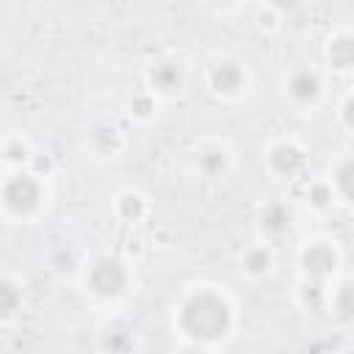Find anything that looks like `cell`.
Masks as SVG:
<instances>
[{
    "label": "cell",
    "instance_id": "18",
    "mask_svg": "<svg viewBox=\"0 0 354 354\" xmlns=\"http://www.w3.org/2000/svg\"><path fill=\"white\" fill-rule=\"evenodd\" d=\"M8 158H11V160L25 158V147H11V149H8Z\"/></svg>",
    "mask_w": 354,
    "mask_h": 354
},
{
    "label": "cell",
    "instance_id": "19",
    "mask_svg": "<svg viewBox=\"0 0 354 354\" xmlns=\"http://www.w3.org/2000/svg\"><path fill=\"white\" fill-rule=\"evenodd\" d=\"M277 6H282V8H293L296 6V0H274Z\"/></svg>",
    "mask_w": 354,
    "mask_h": 354
},
{
    "label": "cell",
    "instance_id": "2",
    "mask_svg": "<svg viewBox=\"0 0 354 354\" xmlns=\"http://www.w3.org/2000/svg\"><path fill=\"white\" fill-rule=\"evenodd\" d=\"M6 205L11 207V210H17V213H28L30 207H36V202H39V185H36V180H30V177H14L8 185H6Z\"/></svg>",
    "mask_w": 354,
    "mask_h": 354
},
{
    "label": "cell",
    "instance_id": "9",
    "mask_svg": "<svg viewBox=\"0 0 354 354\" xmlns=\"http://www.w3.org/2000/svg\"><path fill=\"white\" fill-rule=\"evenodd\" d=\"M19 304V293L11 282H0V318L3 315H11Z\"/></svg>",
    "mask_w": 354,
    "mask_h": 354
},
{
    "label": "cell",
    "instance_id": "15",
    "mask_svg": "<svg viewBox=\"0 0 354 354\" xmlns=\"http://www.w3.org/2000/svg\"><path fill=\"white\" fill-rule=\"evenodd\" d=\"M348 174H351V163H346V166L340 169V174H337V183H340V188H343V194H346V196H351V188H348Z\"/></svg>",
    "mask_w": 354,
    "mask_h": 354
},
{
    "label": "cell",
    "instance_id": "13",
    "mask_svg": "<svg viewBox=\"0 0 354 354\" xmlns=\"http://www.w3.org/2000/svg\"><path fill=\"white\" fill-rule=\"evenodd\" d=\"M246 266H249V271H254V274L266 271V268H268V254H266V249H254V252L246 257Z\"/></svg>",
    "mask_w": 354,
    "mask_h": 354
},
{
    "label": "cell",
    "instance_id": "3",
    "mask_svg": "<svg viewBox=\"0 0 354 354\" xmlns=\"http://www.w3.org/2000/svg\"><path fill=\"white\" fill-rule=\"evenodd\" d=\"M124 285V271L116 260H100L94 268H91V288L102 296H113L119 293Z\"/></svg>",
    "mask_w": 354,
    "mask_h": 354
},
{
    "label": "cell",
    "instance_id": "5",
    "mask_svg": "<svg viewBox=\"0 0 354 354\" xmlns=\"http://www.w3.org/2000/svg\"><path fill=\"white\" fill-rule=\"evenodd\" d=\"M299 163H301V152L296 147H277L271 155V166L277 171H293L299 169Z\"/></svg>",
    "mask_w": 354,
    "mask_h": 354
},
{
    "label": "cell",
    "instance_id": "10",
    "mask_svg": "<svg viewBox=\"0 0 354 354\" xmlns=\"http://www.w3.org/2000/svg\"><path fill=\"white\" fill-rule=\"evenodd\" d=\"M152 80H155L160 88H174V86L180 83V72H177V66H171V64H160V66L155 69Z\"/></svg>",
    "mask_w": 354,
    "mask_h": 354
},
{
    "label": "cell",
    "instance_id": "1",
    "mask_svg": "<svg viewBox=\"0 0 354 354\" xmlns=\"http://www.w3.org/2000/svg\"><path fill=\"white\" fill-rule=\"evenodd\" d=\"M227 324H230L227 304L210 293L194 296L183 310V326L196 337H216L227 329Z\"/></svg>",
    "mask_w": 354,
    "mask_h": 354
},
{
    "label": "cell",
    "instance_id": "11",
    "mask_svg": "<svg viewBox=\"0 0 354 354\" xmlns=\"http://www.w3.org/2000/svg\"><path fill=\"white\" fill-rule=\"evenodd\" d=\"M332 64L340 69L351 64V41L348 39H340L337 44H332Z\"/></svg>",
    "mask_w": 354,
    "mask_h": 354
},
{
    "label": "cell",
    "instance_id": "8",
    "mask_svg": "<svg viewBox=\"0 0 354 354\" xmlns=\"http://www.w3.org/2000/svg\"><path fill=\"white\" fill-rule=\"evenodd\" d=\"M288 221H290V216H288V210H285L282 205H271L268 213L263 216V224H266L268 230H274V232H282V230L288 227Z\"/></svg>",
    "mask_w": 354,
    "mask_h": 354
},
{
    "label": "cell",
    "instance_id": "7",
    "mask_svg": "<svg viewBox=\"0 0 354 354\" xmlns=\"http://www.w3.org/2000/svg\"><path fill=\"white\" fill-rule=\"evenodd\" d=\"M290 88H293V97H299V100H313V97L318 94V80H315L310 72H301V75L293 77Z\"/></svg>",
    "mask_w": 354,
    "mask_h": 354
},
{
    "label": "cell",
    "instance_id": "6",
    "mask_svg": "<svg viewBox=\"0 0 354 354\" xmlns=\"http://www.w3.org/2000/svg\"><path fill=\"white\" fill-rule=\"evenodd\" d=\"M213 83H216V88H221V91H232V88H238V83H241V69H238L235 64H221V66L213 72Z\"/></svg>",
    "mask_w": 354,
    "mask_h": 354
},
{
    "label": "cell",
    "instance_id": "17",
    "mask_svg": "<svg viewBox=\"0 0 354 354\" xmlns=\"http://www.w3.org/2000/svg\"><path fill=\"white\" fill-rule=\"evenodd\" d=\"M326 199H329V194H326V188H321V185H315V188H313V202H315V205H326Z\"/></svg>",
    "mask_w": 354,
    "mask_h": 354
},
{
    "label": "cell",
    "instance_id": "4",
    "mask_svg": "<svg viewBox=\"0 0 354 354\" xmlns=\"http://www.w3.org/2000/svg\"><path fill=\"white\" fill-rule=\"evenodd\" d=\"M304 266H307L310 274H329L335 268V254L326 246H313L304 254Z\"/></svg>",
    "mask_w": 354,
    "mask_h": 354
},
{
    "label": "cell",
    "instance_id": "16",
    "mask_svg": "<svg viewBox=\"0 0 354 354\" xmlns=\"http://www.w3.org/2000/svg\"><path fill=\"white\" fill-rule=\"evenodd\" d=\"M149 108H152V102H149L147 97H138V100L133 102V111H136V113H141V116H147V113H149Z\"/></svg>",
    "mask_w": 354,
    "mask_h": 354
},
{
    "label": "cell",
    "instance_id": "12",
    "mask_svg": "<svg viewBox=\"0 0 354 354\" xmlns=\"http://www.w3.org/2000/svg\"><path fill=\"white\" fill-rule=\"evenodd\" d=\"M202 169H205L207 174L221 171V169H224V155H221V152H205V155H202Z\"/></svg>",
    "mask_w": 354,
    "mask_h": 354
},
{
    "label": "cell",
    "instance_id": "14",
    "mask_svg": "<svg viewBox=\"0 0 354 354\" xmlns=\"http://www.w3.org/2000/svg\"><path fill=\"white\" fill-rule=\"evenodd\" d=\"M122 210H124V216H138L141 213V202H138V196H124V202H122Z\"/></svg>",
    "mask_w": 354,
    "mask_h": 354
}]
</instances>
